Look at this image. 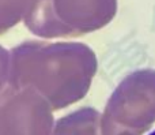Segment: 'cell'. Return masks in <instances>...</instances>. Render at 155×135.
<instances>
[{
  "label": "cell",
  "mask_w": 155,
  "mask_h": 135,
  "mask_svg": "<svg viewBox=\"0 0 155 135\" xmlns=\"http://www.w3.org/2000/svg\"><path fill=\"white\" fill-rule=\"evenodd\" d=\"M148 135H155V130L153 131V133H150V134H148Z\"/></svg>",
  "instance_id": "obj_1"
}]
</instances>
